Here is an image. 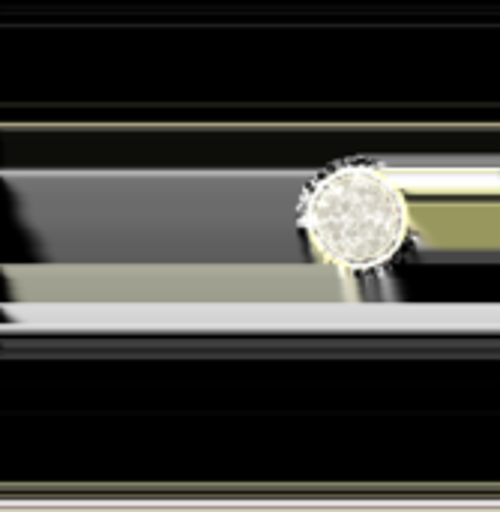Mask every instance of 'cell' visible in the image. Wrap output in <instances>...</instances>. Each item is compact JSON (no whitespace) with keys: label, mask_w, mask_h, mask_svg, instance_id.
I'll use <instances>...</instances> for the list:
<instances>
[{"label":"cell","mask_w":500,"mask_h":512,"mask_svg":"<svg viewBox=\"0 0 500 512\" xmlns=\"http://www.w3.org/2000/svg\"><path fill=\"white\" fill-rule=\"evenodd\" d=\"M297 225L324 264L345 276L375 273L408 243L411 201L390 168L342 162L309 183Z\"/></svg>","instance_id":"6da1fadb"}]
</instances>
